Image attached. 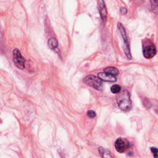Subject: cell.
<instances>
[{
  "mask_svg": "<svg viewBox=\"0 0 158 158\" xmlns=\"http://www.w3.org/2000/svg\"><path fill=\"white\" fill-rule=\"evenodd\" d=\"M117 102L118 106L123 111L129 110L131 107L130 96L127 90H123L118 93L117 96Z\"/></svg>",
  "mask_w": 158,
  "mask_h": 158,
  "instance_id": "obj_1",
  "label": "cell"
},
{
  "mask_svg": "<svg viewBox=\"0 0 158 158\" xmlns=\"http://www.w3.org/2000/svg\"><path fill=\"white\" fill-rule=\"evenodd\" d=\"M83 82L88 86H91L97 90H102V80L94 75H89L83 79Z\"/></svg>",
  "mask_w": 158,
  "mask_h": 158,
  "instance_id": "obj_2",
  "label": "cell"
},
{
  "mask_svg": "<svg viewBox=\"0 0 158 158\" xmlns=\"http://www.w3.org/2000/svg\"><path fill=\"white\" fill-rule=\"evenodd\" d=\"M117 27H118V28L119 30L120 33H121L122 38L123 40V41H124V46H123L124 49L123 50H124L125 54L127 57L128 59H130L131 58V56L129 43H128V38H127V34H126L125 30L123 26L122 25V24L121 23H120V22H118L117 23Z\"/></svg>",
  "mask_w": 158,
  "mask_h": 158,
  "instance_id": "obj_3",
  "label": "cell"
},
{
  "mask_svg": "<svg viewBox=\"0 0 158 158\" xmlns=\"http://www.w3.org/2000/svg\"><path fill=\"white\" fill-rule=\"evenodd\" d=\"M12 54L13 60L15 65L20 69H23L25 68V60L22 56L20 51L18 49H14Z\"/></svg>",
  "mask_w": 158,
  "mask_h": 158,
  "instance_id": "obj_4",
  "label": "cell"
},
{
  "mask_svg": "<svg viewBox=\"0 0 158 158\" xmlns=\"http://www.w3.org/2000/svg\"><path fill=\"white\" fill-rule=\"evenodd\" d=\"M129 143L127 142L126 143L124 139H123L121 138H118L116 139L114 146L116 151L118 152L122 153L125 151V150L128 148V147Z\"/></svg>",
  "mask_w": 158,
  "mask_h": 158,
  "instance_id": "obj_5",
  "label": "cell"
},
{
  "mask_svg": "<svg viewBox=\"0 0 158 158\" xmlns=\"http://www.w3.org/2000/svg\"><path fill=\"white\" fill-rule=\"evenodd\" d=\"M156 54V49L153 45H148L143 49V56L146 59L153 57Z\"/></svg>",
  "mask_w": 158,
  "mask_h": 158,
  "instance_id": "obj_6",
  "label": "cell"
},
{
  "mask_svg": "<svg viewBox=\"0 0 158 158\" xmlns=\"http://www.w3.org/2000/svg\"><path fill=\"white\" fill-rule=\"evenodd\" d=\"M98 6L99 12L101 15V18L102 21H106L107 18V10L106 8L104 1H98Z\"/></svg>",
  "mask_w": 158,
  "mask_h": 158,
  "instance_id": "obj_7",
  "label": "cell"
},
{
  "mask_svg": "<svg viewBox=\"0 0 158 158\" xmlns=\"http://www.w3.org/2000/svg\"><path fill=\"white\" fill-rule=\"evenodd\" d=\"M98 77L104 81L107 82H115L117 80V78L115 77L106 73V72H100L98 73Z\"/></svg>",
  "mask_w": 158,
  "mask_h": 158,
  "instance_id": "obj_8",
  "label": "cell"
},
{
  "mask_svg": "<svg viewBox=\"0 0 158 158\" xmlns=\"http://www.w3.org/2000/svg\"><path fill=\"white\" fill-rule=\"evenodd\" d=\"M98 151L102 158H114L110 151L104 148L99 147Z\"/></svg>",
  "mask_w": 158,
  "mask_h": 158,
  "instance_id": "obj_9",
  "label": "cell"
},
{
  "mask_svg": "<svg viewBox=\"0 0 158 158\" xmlns=\"http://www.w3.org/2000/svg\"><path fill=\"white\" fill-rule=\"evenodd\" d=\"M104 72L109 73L114 77H116L117 75H118L119 74V72L118 70V69L115 67H106L104 69Z\"/></svg>",
  "mask_w": 158,
  "mask_h": 158,
  "instance_id": "obj_10",
  "label": "cell"
},
{
  "mask_svg": "<svg viewBox=\"0 0 158 158\" xmlns=\"http://www.w3.org/2000/svg\"><path fill=\"white\" fill-rule=\"evenodd\" d=\"M48 45L51 49L55 50L58 46V42L55 38L51 37L48 40Z\"/></svg>",
  "mask_w": 158,
  "mask_h": 158,
  "instance_id": "obj_11",
  "label": "cell"
},
{
  "mask_svg": "<svg viewBox=\"0 0 158 158\" xmlns=\"http://www.w3.org/2000/svg\"><path fill=\"white\" fill-rule=\"evenodd\" d=\"M110 90H111V92L112 93L118 94L121 91V87H120V86H119L118 85H114L112 86V87L110 88Z\"/></svg>",
  "mask_w": 158,
  "mask_h": 158,
  "instance_id": "obj_12",
  "label": "cell"
},
{
  "mask_svg": "<svg viewBox=\"0 0 158 158\" xmlns=\"http://www.w3.org/2000/svg\"><path fill=\"white\" fill-rule=\"evenodd\" d=\"M151 151L155 158H157V149L156 148H151Z\"/></svg>",
  "mask_w": 158,
  "mask_h": 158,
  "instance_id": "obj_13",
  "label": "cell"
},
{
  "mask_svg": "<svg viewBox=\"0 0 158 158\" xmlns=\"http://www.w3.org/2000/svg\"><path fill=\"white\" fill-rule=\"evenodd\" d=\"M87 115L89 117H91V118H93L96 116V112H94L93 110H89L87 112Z\"/></svg>",
  "mask_w": 158,
  "mask_h": 158,
  "instance_id": "obj_14",
  "label": "cell"
},
{
  "mask_svg": "<svg viewBox=\"0 0 158 158\" xmlns=\"http://www.w3.org/2000/svg\"><path fill=\"white\" fill-rule=\"evenodd\" d=\"M127 9H125V8H124V7H122V8L120 9V12H121L122 14H125L127 13Z\"/></svg>",
  "mask_w": 158,
  "mask_h": 158,
  "instance_id": "obj_15",
  "label": "cell"
}]
</instances>
